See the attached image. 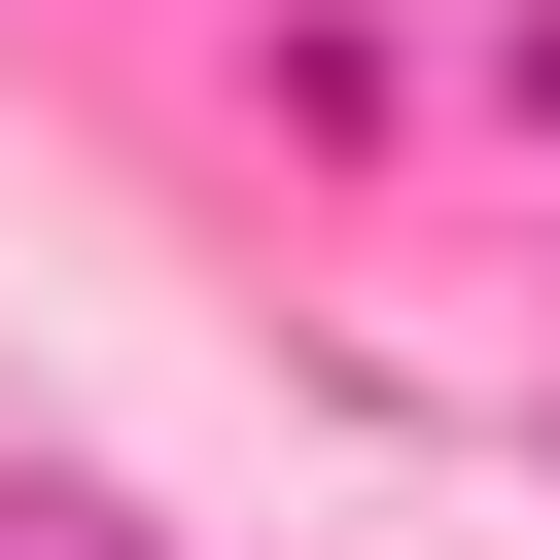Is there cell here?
I'll return each mask as SVG.
<instances>
[{"label":"cell","instance_id":"1","mask_svg":"<svg viewBox=\"0 0 560 560\" xmlns=\"http://www.w3.org/2000/svg\"><path fill=\"white\" fill-rule=\"evenodd\" d=\"M0 560H140V525H70V490H0Z\"/></svg>","mask_w":560,"mask_h":560}]
</instances>
